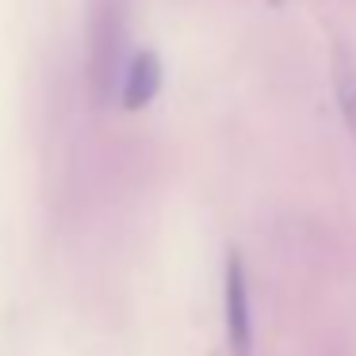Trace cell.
Wrapping results in <instances>:
<instances>
[{"mask_svg":"<svg viewBox=\"0 0 356 356\" xmlns=\"http://www.w3.org/2000/svg\"><path fill=\"white\" fill-rule=\"evenodd\" d=\"M226 341L234 356H253V318H249V287L241 253L226 257Z\"/></svg>","mask_w":356,"mask_h":356,"instance_id":"6da1fadb","label":"cell"},{"mask_svg":"<svg viewBox=\"0 0 356 356\" xmlns=\"http://www.w3.org/2000/svg\"><path fill=\"white\" fill-rule=\"evenodd\" d=\"M161 92V58L154 50H142V54L131 58L123 73V108L127 111H138L146 108L154 96Z\"/></svg>","mask_w":356,"mask_h":356,"instance_id":"7a4b0ae2","label":"cell"},{"mask_svg":"<svg viewBox=\"0 0 356 356\" xmlns=\"http://www.w3.org/2000/svg\"><path fill=\"white\" fill-rule=\"evenodd\" d=\"M333 92H337L341 115H345L348 131L356 134V62L348 58L345 47L333 50Z\"/></svg>","mask_w":356,"mask_h":356,"instance_id":"3957f363","label":"cell"}]
</instances>
